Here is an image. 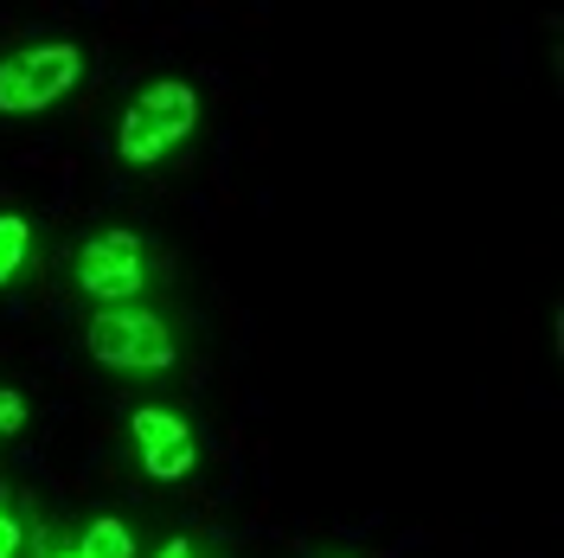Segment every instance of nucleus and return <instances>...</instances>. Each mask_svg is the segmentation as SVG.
Returning <instances> with one entry per match:
<instances>
[{
	"label": "nucleus",
	"mask_w": 564,
	"mask_h": 558,
	"mask_svg": "<svg viewBox=\"0 0 564 558\" xmlns=\"http://www.w3.org/2000/svg\"><path fill=\"white\" fill-rule=\"evenodd\" d=\"M193 129H199V90L180 84V77H161V84H148L135 104L122 109V122H116V154H122L129 168H161Z\"/></svg>",
	"instance_id": "2"
},
{
	"label": "nucleus",
	"mask_w": 564,
	"mask_h": 558,
	"mask_svg": "<svg viewBox=\"0 0 564 558\" xmlns=\"http://www.w3.org/2000/svg\"><path fill=\"white\" fill-rule=\"evenodd\" d=\"M70 282L97 302V309H116V302H135L141 289L154 282V250L141 245L135 232H97L70 250Z\"/></svg>",
	"instance_id": "4"
},
{
	"label": "nucleus",
	"mask_w": 564,
	"mask_h": 558,
	"mask_svg": "<svg viewBox=\"0 0 564 558\" xmlns=\"http://www.w3.org/2000/svg\"><path fill=\"white\" fill-rule=\"evenodd\" d=\"M154 558H199V552H193L186 539H167V546H161V552H154Z\"/></svg>",
	"instance_id": "10"
},
{
	"label": "nucleus",
	"mask_w": 564,
	"mask_h": 558,
	"mask_svg": "<svg viewBox=\"0 0 564 558\" xmlns=\"http://www.w3.org/2000/svg\"><path fill=\"white\" fill-rule=\"evenodd\" d=\"M84 347L90 360H104L109 373H167L180 360L174 321L141 302H116V309H90L84 321Z\"/></svg>",
	"instance_id": "1"
},
{
	"label": "nucleus",
	"mask_w": 564,
	"mask_h": 558,
	"mask_svg": "<svg viewBox=\"0 0 564 558\" xmlns=\"http://www.w3.org/2000/svg\"><path fill=\"white\" fill-rule=\"evenodd\" d=\"M52 558H135V533L122 521H90L77 533V546H65V552H52Z\"/></svg>",
	"instance_id": "6"
},
{
	"label": "nucleus",
	"mask_w": 564,
	"mask_h": 558,
	"mask_svg": "<svg viewBox=\"0 0 564 558\" xmlns=\"http://www.w3.org/2000/svg\"><path fill=\"white\" fill-rule=\"evenodd\" d=\"M26 257H33V225L20 212H0V289L26 270Z\"/></svg>",
	"instance_id": "7"
},
{
	"label": "nucleus",
	"mask_w": 564,
	"mask_h": 558,
	"mask_svg": "<svg viewBox=\"0 0 564 558\" xmlns=\"http://www.w3.org/2000/svg\"><path fill=\"white\" fill-rule=\"evenodd\" d=\"M26 423V391H13V385H0V437H13Z\"/></svg>",
	"instance_id": "8"
},
{
	"label": "nucleus",
	"mask_w": 564,
	"mask_h": 558,
	"mask_svg": "<svg viewBox=\"0 0 564 558\" xmlns=\"http://www.w3.org/2000/svg\"><path fill=\"white\" fill-rule=\"evenodd\" d=\"M84 84V52L70 39H33L0 52V116H39Z\"/></svg>",
	"instance_id": "3"
},
{
	"label": "nucleus",
	"mask_w": 564,
	"mask_h": 558,
	"mask_svg": "<svg viewBox=\"0 0 564 558\" xmlns=\"http://www.w3.org/2000/svg\"><path fill=\"white\" fill-rule=\"evenodd\" d=\"M129 437H135V455H141V469H148V482H180L199 462V437H193V423L180 418V411L141 405L135 418H129Z\"/></svg>",
	"instance_id": "5"
},
{
	"label": "nucleus",
	"mask_w": 564,
	"mask_h": 558,
	"mask_svg": "<svg viewBox=\"0 0 564 558\" xmlns=\"http://www.w3.org/2000/svg\"><path fill=\"white\" fill-rule=\"evenodd\" d=\"M20 552V521H13V507L0 501V558H13Z\"/></svg>",
	"instance_id": "9"
}]
</instances>
